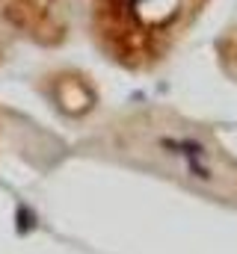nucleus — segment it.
<instances>
[{
	"mask_svg": "<svg viewBox=\"0 0 237 254\" xmlns=\"http://www.w3.org/2000/svg\"><path fill=\"white\" fill-rule=\"evenodd\" d=\"M223 60L229 65V71L237 77V36H232V39L223 45Z\"/></svg>",
	"mask_w": 237,
	"mask_h": 254,
	"instance_id": "nucleus-4",
	"label": "nucleus"
},
{
	"mask_svg": "<svg viewBox=\"0 0 237 254\" xmlns=\"http://www.w3.org/2000/svg\"><path fill=\"white\" fill-rule=\"evenodd\" d=\"M0 12L39 42H59L65 33V18L59 0H0Z\"/></svg>",
	"mask_w": 237,
	"mask_h": 254,
	"instance_id": "nucleus-3",
	"label": "nucleus"
},
{
	"mask_svg": "<svg viewBox=\"0 0 237 254\" xmlns=\"http://www.w3.org/2000/svg\"><path fill=\"white\" fill-rule=\"evenodd\" d=\"M127 145L166 178L211 198L237 204V160L205 130L178 119H145L130 127Z\"/></svg>",
	"mask_w": 237,
	"mask_h": 254,
	"instance_id": "nucleus-1",
	"label": "nucleus"
},
{
	"mask_svg": "<svg viewBox=\"0 0 237 254\" xmlns=\"http://www.w3.org/2000/svg\"><path fill=\"white\" fill-rule=\"evenodd\" d=\"M208 0H95L104 48L127 65L160 60Z\"/></svg>",
	"mask_w": 237,
	"mask_h": 254,
	"instance_id": "nucleus-2",
	"label": "nucleus"
}]
</instances>
